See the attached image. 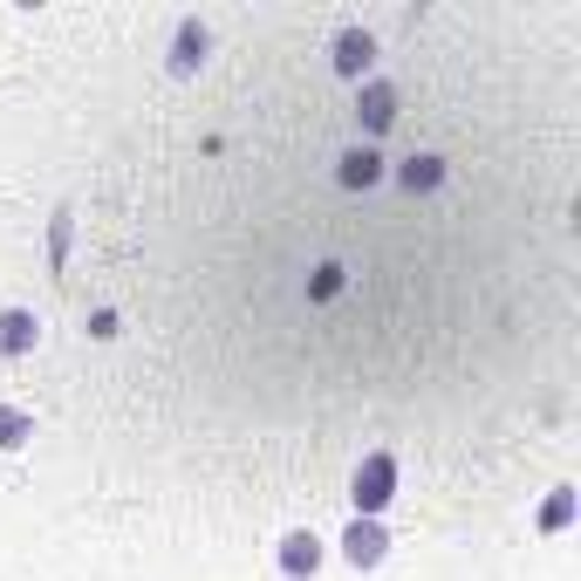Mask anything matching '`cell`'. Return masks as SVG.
Instances as JSON below:
<instances>
[{
  "instance_id": "cell-9",
  "label": "cell",
  "mask_w": 581,
  "mask_h": 581,
  "mask_svg": "<svg viewBox=\"0 0 581 581\" xmlns=\"http://www.w3.org/2000/svg\"><path fill=\"white\" fill-rule=\"evenodd\" d=\"M28 438V411H14V404H0V452H14Z\"/></svg>"
},
{
  "instance_id": "cell-6",
  "label": "cell",
  "mask_w": 581,
  "mask_h": 581,
  "mask_svg": "<svg viewBox=\"0 0 581 581\" xmlns=\"http://www.w3.org/2000/svg\"><path fill=\"white\" fill-rule=\"evenodd\" d=\"M206 62V28L199 21H178V42H172V75H191Z\"/></svg>"
},
{
  "instance_id": "cell-8",
  "label": "cell",
  "mask_w": 581,
  "mask_h": 581,
  "mask_svg": "<svg viewBox=\"0 0 581 581\" xmlns=\"http://www.w3.org/2000/svg\"><path fill=\"white\" fill-rule=\"evenodd\" d=\"M342 185H376V151H349V158H342Z\"/></svg>"
},
{
  "instance_id": "cell-3",
  "label": "cell",
  "mask_w": 581,
  "mask_h": 581,
  "mask_svg": "<svg viewBox=\"0 0 581 581\" xmlns=\"http://www.w3.org/2000/svg\"><path fill=\"white\" fill-rule=\"evenodd\" d=\"M34 335H42V329H34L28 308H8V315H0V356H28Z\"/></svg>"
},
{
  "instance_id": "cell-4",
  "label": "cell",
  "mask_w": 581,
  "mask_h": 581,
  "mask_svg": "<svg viewBox=\"0 0 581 581\" xmlns=\"http://www.w3.org/2000/svg\"><path fill=\"white\" fill-rule=\"evenodd\" d=\"M356 116H363L370 131H391V124H397V90H391V83H370L363 103H356Z\"/></svg>"
},
{
  "instance_id": "cell-7",
  "label": "cell",
  "mask_w": 581,
  "mask_h": 581,
  "mask_svg": "<svg viewBox=\"0 0 581 581\" xmlns=\"http://www.w3.org/2000/svg\"><path fill=\"white\" fill-rule=\"evenodd\" d=\"M370 55H376V42H370L363 28L335 34V69H342V75H363V69H370Z\"/></svg>"
},
{
  "instance_id": "cell-5",
  "label": "cell",
  "mask_w": 581,
  "mask_h": 581,
  "mask_svg": "<svg viewBox=\"0 0 581 581\" xmlns=\"http://www.w3.org/2000/svg\"><path fill=\"white\" fill-rule=\"evenodd\" d=\"M322 568V540L315 533H288L281 540V574H315Z\"/></svg>"
},
{
  "instance_id": "cell-10",
  "label": "cell",
  "mask_w": 581,
  "mask_h": 581,
  "mask_svg": "<svg viewBox=\"0 0 581 581\" xmlns=\"http://www.w3.org/2000/svg\"><path fill=\"white\" fill-rule=\"evenodd\" d=\"M404 185H411V191L438 185V158H411V165H404Z\"/></svg>"
},
{
  "instance_id": "cell-1",
  "label": "cell",
  "mask_w": 581,
  "mask_h": 581,
  "mask_svg": "<svg viewBox=\"0 0 581 581\" xmlns=\"http://www.w3.org/2000/svg\"><path fill=\"white\" fill-rule=\"evenodd\" d=\"M391 492H397V458H391V452L363 458V465H356V513L376 520L383 507H391Z\"/></svg>"
},
{
  "instance_id": "cell-2",
  "label": "cell",
  "mask_w": 581,
  "mask_h": 581,
  "mask_svg": "<svg viewBox=\"0 0 581 581\" xmlns=\"http://www.w3.org/2000/svg\"><path fill=\"white\" fill-rule=\"evenodd\" d=\"M342 554L356 561V568H376L383 554H391V540H383V527H376V520H356V527L342 533Z\"/></svg>"
}]
</instances>
